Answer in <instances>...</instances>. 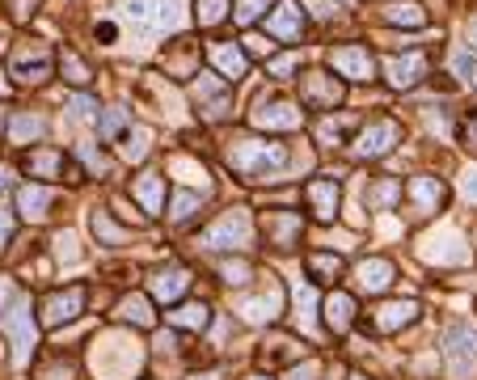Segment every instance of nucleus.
Instances as JSON below:
<instances>
[{
    "label": "nucleus",
    "instance_id": "nucleus-1",
    "mask_svg": "<svg viewBox=\"0 0 477 380\" xmlns=\"http://www.w3.org/2000/svg\"><path fill=\"white\" fill-rule=\"evenodd\" d=\"M224 157H228V165H233L237 174H245L250 182H262L267 174H275V169L287 165V144L262 140V136H241V140L224 144Z\"/></svg>",
    "mask_w": 477,
    "mask_h": 380
},
{
    "label": "nucleus",
    "instance_id": "nucleus-2",
    "mask_svg": "<svg viewBox=\"0 0 477 380\" xmlns=\"http://www.w3.org/2000/svg\"><path fill=\"white\" fill-rule=\"evenodd\" d=\"M250 241H254V220H250V211L233 207V211H224L211 228H203L199 245H203V250H245Z\"/></svg>",
    "mask_w": 477,
    "mask_h": 380
},
{
    "label": "nucleus",
    "instance_id": "nucleus-3",
    "mask_svg": "<svg viewBox=\"0 0 477 380\" xmlns=\"http://www.w3.org/2000/svg\"><path fill=\"white\" fill-rule=\"evenodd\" d=\"M444 368L448 380H477V334L452 326L444 334Z\"/></svg>",
    "mask_w": 477,
    "mask_h": 380
},
{
    "label": "nucleus",
    "instance_id": "nucleus-4",
    "mask_svg": "<svg viewBox=\"0 0 477 380\" xmlns=\"http://www.w3.org/2000/svg\"><path fill=\"white\" fill-rule=\"evenodd\" d=\"M9 72H13L21 85H43V80L55 72V51H51L47 43H21Z\"/></svg>",
    "mask_w": 477,
    "mask_h": 380
},
{
    "label": "nucleus",
    "instance_id": "nucleus-5",
    "mask_svg": "<svg viewBox=\"0 0 477 380\" xmlns=\"http://www.w3.org/2000/svg\"><path fill=\"white\" fill-rule=\"evenodd\" d=\"M250 123L262 127V131H300L304 114L296 102H287V97H262L254 111H250Z\"/></svg>",
    "mask_w": 477,
    "mask_h": 380
},
{
    "label": "nucleus",
    "instance_id": "nucleus-6",
    "mask_svg": "<svg viewBox=\"0 0 477 380\" xmlns=\"http://www.w3.org/2000/svg\"><path fill=\"white\" fill-rule=\"evenodd\" d=\"M342 97H347V85L338 77H330V72H308V77L300 80V102L308 111L330 114V111H338Z\"/></svg>",
    "mask_w": 477,
    "mask_h": 380
},
{
    "label": "nucleus",
    "instance_id": "nucleus-7",
    "mask_svg": "<svg viewBox=\"0 0 477 380\" xmlns=\"http://www.w3.org/2000/svg\"><path fill=\"white\" fill-rule=\"evenodd\" d=\"M194 102H199V114H203V119H228V114H233V89H228V80H216L211 72H199V80H194Z\"/></svg>",
    "mask_w": 477,
    "mask_h": 380
},
{
    "label": "nucleus",
    "instance_id": "nucleus-8",
    "mask_svg": "<svg viewBox=\"0 0 477 380\" xmlns=\"http://www.w3.org/2000/svg\"><path fill=\"white\" fill-rule=\"evenodd\" d=\"M4 334L13 338V359L17 364H30V351H34V313L26 301H17L9 313H4Z\"/></svg>",
    "mask_w": 477,
    "mask_h": 380
},
{
    "label": "nucleus",
    "instance_id": "nucleus-9",
    "mask_svg": "<svg viewBox=\"0 0 477 380\" xmlns=\"http://www.w3.org/2000/svg\"><path fill=\"white\" fill-rule=\"evenodd\" d=\"M330 63L338 68V77L347 80H372L376 77V60H372V51L359 47V43H342V47L330 51Z\"/></svg>",
    "mask_w": 477,
    "mask_h": 380
},
{
    "label": "nucleus",
    "instance_id": "nucleus-10",
    "mask_svg": "<svg viewBox=\"0 0 477 380\" xmlns=\"http://www.w3.org/2000/svg\"><path fill=\"white\" fill-rule=\"evenodd\" d=\"M123 13H127L140 30H165V26H174L177 21L174 0H127Z\"/></svg>",
    "mask_w": 477,
    "mask_h": 380
},
{
    "label": "nucleus",
    "instance_id": "nucleus-11",
    "mask_svg": "<svg viewBox=\"0 0 477 380\" xmlns=\"http://www.w3.org/2000/svg\"><path fill=\"white\" fill-rule=\"evenodd\" d=\"M401 140V127L393 119H376L372 127L359 131V140H355V153L359 157H384V153H393V144Z\"/></svg>",
    "mask_w": 477,
    "mask_h": 380
},
{
    "label": "nucleus",
    "instance_id": "nucleus-12",
    "mask_svg": "<svg viewBox=\"0 0 477 380\" xmlns=\"http://www.w3.org/2000/svg\"><path fill=\"white\" fill-rule=\"evenodd\" d=\"M267 30H271V38H279V43H300L304 9L296 0H279V9H271V17H267Z\"/></svg>",
    "mask_w": 477,
    "mask_h": 380
},
{
    "label": "nucleus",
    "instance_id": "nucleus-13",
    "mask_svg": "<svg viewBox=\"0 0 477 380\" xmlns=\"http://www.w3.org/2000/svg\"><path fill=\"white\" fill-rule=\"evenodd\" d=\"M300 233H304V216H296V211H271L267 216V241L275 250H296Z\"/></svg>",
    "mask_w": 477,
    "mask_h": 380
},
{
    "label": "nucleus",
    "instance_id": "nucleus-14",
    "mask_svg": "<svg viewBox=\"0 0 477 380\" xmlns=\"http://www.w3.org/2000/svg\"><path fill=\"white\" fill-rule=\"evenodd\" d=\"M393 262L389 258H367V262H359L355 267V287L359 292H367V296H381V292H389L393 287Z\"/></svg>",
    "mask_w": 477,
    "mask_h": 380
},
{
    "label": "nucleus",
    "instance_id": "nucleus-15",
    "mask_svg": "<svg viewBox=\"0 0 477 380\" xmlns=\"http://www.w3.org/2000/svg\"><path fill=\"white\" fill-rule=\"evenodd\" d=\"M85 309V287H68V292H55L47 304H43V326H64L72 317H80Z\"/></svg>",
    "mask_w": 477,
    "mask_h": 380
},
{
    "label": "nucleus",
    "instance_id": "nucleus-16",
    "mask_svg": "<svg viewBox=\"0 0 477 380\" xmlns=\"http://www.w3.org/2000/svg\"><path fill=\"white\" fill-rule=\"evenodd\" d=\"M186 287H191V270H182V267H160L152 270V296L165 304H174L186 296Z\"/></svg>",
    "mask_w": 477,
    "mask_h": 380
},
{
    "label": "nucleus",
    "instance_id": "nucleus-17",
    "mask_svg": "<svg viewBox=\"0 0 477 380\" xmlns=\"http://www.w3.org/2000/svg\"><path fill=\"white\" fill-rule=\"evenodd\" d=\"M304 194H308V203H313V216H317L321 224H330L334 220V211H338V182L334 178H317V182H308L304 186Z\"/></svg>",
    "mask_w": 477,
    "mask_h": 380
},
{
    "label": "nucleus",
    "instance_id": "nucleus-18",
    "mask_svg": "<svg viewBox=\"0 0 477 380\" xmlns=\"http://www.w3.org/2000/svg\"><path fill=\"white\" fill-rule=\"evenodd\" d=\"M427 72V55L423 51H410V55H398V60L389 63V85L393 89H414L418 80Z\"/></svg>",
    "mask_w": 477,
    "mask_h": 380
},
{
    "label": "nucleus",
    "instance_id": "nucleus-19",
    "mask_svg": "<svg viewBox=\"0 0 477 380\" xmlns=\"http://www.w3.org/2000/svg\"><path fill=\"white\" fill-rule=\"evenodd\" d=\"M406 190H410V199L418 203V216H435V211L444 207V199H448V190H444L440 178H414Z\"/></svg>",
    "mask_w": 477,
    "mask_h": 380
},
{
    "label": "nucleus",
    "instance_id": "nucleus-20",
    "mask_svg": "<svg viewBox=\"0 0 477 380\" xmlns=\"http://www.w3.org/2000/svg\"><path fill=\"white\" fill-rule=\"evenodd\" d=\"M211 63L220 68V77L228 80V85L250 72V55H245L241 47H233V43H211Z\"/></svg>",
    "mask_w": 477,
    "mask_h": 380
},
{
    "label": "nucleus",
    "instance_id": "nucleus-21",
    "mask_svg": "<svg viewBox=\"0 0 477 380\" xmlns=\"http://www.w3.org/2000/svg\"><path fill=\"white\" fill-rule=\"evenodd\" d=\"M279 309H284V287L271 284L267 292H262V296H258V301H245V304H241L237 313L245 317V321H275V317H279Z\"/></svg>",
    "mask_w": 477,
    "mask_h": 380
},
{
    "label": "nucleus",
    "instance_id": "nucleus-22",
    "mask_svg": "<svg viewBox=\"0 0 477 380\" xmlns=\"http://www.w3.org/2000/svg\"><path fill=\"white\" fill-rule=\"evenodd\" d=\"M414 317H418V301H389L376 309V330L393 334V330H401V326H410Z\"/></svg>",
    "mask_w": 477,
    "mask_h": 380
},
{
    "label": "nucleus",
    "instance_id": "nucleus-23",
    "mask_svg": "<svg viewBox=\"0 0 477 380\" xmlns=\"http://www.w3.org/2000/svg\"><path fill=\"white\" fill-rule=\"evenodd\" d=\"M381 17L389 26H410V30H423L427 26V9L418 4V0H393V4H384Z\"/></svg>",
    "mask_w": 477,
    "mask_h": 380
},
{
    "label": "nucleus",
    "instance_id": "nucleus-24",
    "mask_svg": "<svg viewBox=\"0 0 477 380\" xmlns=\"http://www.w3.org/2000/svg\"><path fill=\"white\" fill-rule=\"evenodd\" d=\"M131 194L144 203V211H148V216H157L160 199H165V178H160L157 169H148V174H140L136 182H131Z\"/></svg>",
    "mask_w": 477,
    "mask_h": 380
},
{
    "label": "nucleus",
    "instance_id": "nucleus-25",
    "mask_svg": "<svg viewBox=\"0 0 477 380\" xmlns=\"http://www.w3.org/2000/svg\"><path fill=\"white\" fill-rule=\"evenodd\" d=\"M325 326L334 334H347L355 326V301H350L347 292H334V296H325Z\"/></svg>",
    "mask_w": 477,
    "mask_h": 380
},
{
    "label": "nucleus",
    "instance_id": "nucleus-26",
    "mask_svg": "<svg viewBox=\"0 0 477 380\" xmlns=\"http://www.w3.org/2000/svg\"><path fill=\"white\" fill-rule=\"evenodd\" d=\"M51 203H55V194H51L47 186H21L17 190V207H21L26 220H43Z\"/></svg>",
    "mask_w": 477,
    "mask_h": 380
},
{
    "label": "nucleus",
    "instance_id": "nucleus-27",
    "mask_svg": "<svg viewBox=\"0 0 477 380\" xmlns=\"http://www.w3.org/2000/svg\"><path fill=\"white\" fill-rule=\"evenodd\" d=\"M26 169L34 178H60L64 174V153L60 148H34L30 157H26Z\"/></svg>",
    "mask_w": 477,
    "mask_h": 380
},
{
    "label": "nucleus",
    "instance_id": "nucleus-28",
    "mask_svg": "<svg viewBox=\"0 0 477 380\" xmlns=\"http://www.w3.org/2000/svg\"><path fill=\"white\" fill-rule=\"evenodd\" d=\"M38 136H47V119L43 114H13V123H9V140L13 144H30Z\"/></svg>",
    "mask_w": 477,
    "mask_h": 380
},
{
    "label": "nucleus",
    "instance_id": "nucleus-29",
    "mask_svg": "<svg viewBox=\"0 0 477 380\" xmlns=\"http://www.w3.org/2000/svg\"><path fill=\"white\" fill-rule=\"evenodd\" d=\"M304 267L313 275V284H334L338 275H342V258L338 253H308Z\"/></svg>",
    "mask_w": 477,
    "mask_h": 380
},
{
    "label": "nucleus",
    "instance_id": "nucleus-30",
    "mask_svg": "<svg viewBox=\"0 0 477 380\" xmlns=\"http://www.w3.org/2000/svg\"><path fill=\"white\" fill-rule=\"evenodd\" d=\"M119 321H131V326L148 330L157 317H152V304L144 301V296H123V301H119Z\"/></svg>",
    "mask_w": 477,
    "mask_h": 380
},
{
    "label": "nucleus",
    "instance_id": "nucleus-31",
    "mask_svg": "<svg viewBox=\"0 0 477 380\" xmlns=\"http://www.w3.org/2000/svg\"><path fill=\"white\" fill-rule=\"evenodd\" d=\"M207 317H211V309H207V304H177L174 313H169V321H174V326H182V330H203Z\"/></svg>",
    "mask_w": 477,
    "mask_h": 380
},
{
    "label": "nucleus",
    "instance_id": "nucleus-32",
    "mask_svg": "<svg viewBox=\"0 0 477 380\" xmlns=\"http://www.w3.org/2000/svg\"><path fill=\"white\" fill-rule=\"evenodd\" d=\"M350 131H355V119H334V114H325V119H321V127H317V140L321 144H342L350 136Z\"/></svg>",
    "mask_w": 477,
    "mask_h": 380
},
{
    "label": "nucleus",
    "instance_id": "nucleus-33",
    "mask_svg": "<svg viewBox=\"0 0 477 380\" xmlns=\"http://www.w3.org/2000/svg\"><path fill=\"white\" fill-rule=\"evenodd\" d=\"M194 17H199L203 30H211V26H220L228 17V0H194Z\"/></svg>",
    "mask_w": 477,
    "mask_h": 380
},
{
    "label": "nucleus",
    "instance_id": "nucleus-34",
    "mask_svg": "<svg viewBox=\"0 0 477 380\" xmlns=\"http://www.w3.org/2000/svg\"><path fill=\"white\" fill-rule=\"evenodd\" d=\"M97 131H102V140H119L123 131H127V111H102L97 114Z\"/></svg>",
    "mask_w": 477,
    "mask_h": 380
},
{
    "label": "nucleus",
    "instance_id": "nucleus-35",
    "mask_svg": "<svg viewBox=\"0 0 477 380\" xmlns=\"http://www.w3.org/2000/svg\"><path fill=\"white\" fill-rule=\"evenodd\" d=\"M275 0H237V9H233V17H237V26H254L258 17L271 9Z\"/></svg>",
    "mask_w": 477,
    "mask_h": 380
},
{
    "label": "nucleus",
    "instance_id": "nucleus-36",
    "mask_svg": "<svg viewBox=\"0 0 477 380\" xmlns=\"http://www.w3.org/2000/svg\"><path fill=\"white\" fill-rule=\"evenodd\" d=\"M199 207H203V194L177 190V194H174V220H177V224H186V220L194 216V211H199Z\"/></svg>",
    "mask_w": 477,
    "mask_h": 380
},
{
    "label": "nucleus",
    "instance_id": "nucleus-37",
    "mask_svg": "<svg viewBox=\"0 0 477 380\" xmlns=\"http://www.w3.org/2000/svg\"><path fill=\"white\" fill-rule=\"evenodd\" d=\"M60 63H64V77L72 80V85H80V89H85V85L94 80V72H89V68H85V63H80L72 51H64V55H60Z\"/></svg>",
    "mask_w": 477,
    "mask_h": 380
},
{
    "label": "nucleus",
    "instance_id": "nucleus-38",
    "mask_svg": "<svg viewBox=\"0 0 477 380\" xmlns=\"http://www.w3.org/2000/svg\"><path fill=\"white\" fill-rule=\"evenodd\" d=\"M94 233H97L102 241H106V245H123V241H127V233H119V228L111 224V216H106V211H97V216H94Z\"/></svg>",
    "mask_w": 477,
    "mask_h": 380
},
{
    "label": "nucleus",
    "instance_id": "nucleus-39",
    "mask_svg": "<svg viewBox=\"0 0 477 380\" xmlns=\"http://www.w3.org/2000/svg\"><path fill=\"white\" fill-rule=\"evenodd\" d=\"M144 153H148V131H127V136H123V157H131V161H140Z\"/></svg>",
    "mask_w": 477,
    "mask_h": 380
},
{
    "label": "nucleus",
    "instance_id": "nucleus-40",
    "mask_svg": "<svg viewBox=\"0 0 477 380\" xmlns=\"http://www.w3.org/2000/svg\"><path fill=\"white\" fill-rule=\"evenodd\" d=\"M398 194H401L398 182H376V190H372L367 199H372V207H393L398 203Z\"/></svg>",
    "mask_w": 477,
    "mask_h": 380
},
{
    "label": "nucleus",
    "instance_id": "nucleus-41",
    "mask_svg": "<svg viewBox=\"0 0 477 380\" xmlns=\"http://www.w3.org/2000/svg\"><path fill=\"white\" fill-rule=\"evenodd\" d=\"M220 275H224V284L245 287L250 279H254V267H245V262H228V267H220Z\"/></svg>",
    "mask_w": 477,
    "mask_h": 380
},
{
    "label": "nucleus",
    "instance_id": "nucleus-42",
    "mask_svg": "<svg viewBox=\"0 0 477 380\" xmlns=\"http://www.w3.org/2000/svg\"><path fill=\"white\" fill-rule=\"evenodd\" d=\"M296 63H300V55L296 51H287V55H275V60H267V68H271V77H292L296 72Z\"/></svg>",
    "mask_w": 477,
    "mask_h": 380
},
{
    "label": "nucleus",
    "instance_id": "nucleus-43",
    "mask_svg": "<svg viewBox=\"0 0 477 380\" xmlns=\"http://www.w3.org/2000/svg\"><path fill=\"white\" fill-rule=\"evenodd\" d=\"M304 9L317 17V21H334L342 9H338V0H304Z\"/></svg>",
    "mask_w": 477,
    "mask_h": 380
},
{
    "label": "nucleus",
    "instance_id": "nucleus-44",
    "mask_svg": "<svg viewBox=\"0 0 477 380\" xmlns=\"http://www.w3.org/2000/svg\"><path fill=\"white\" fill-rule=\"evenodd\" d=\"M68 111H72V119H77V123H89L97 106L89 102V97H72V102H68Z\"/></svg>",
    "mask_w": 477,
    "mask_h": 380
},
{
    "label": "nucleus",
    "instance_id": "nucleus-45",
    "mask_svg": "<svg viewBox=\"0 0 477 380\" xmlns=\"http://www.w3.org/2000/svg\"><path fill=\"white\" fill-rule=\"evenodd\" d=\"M271 47H275L271 38H262V34H250V38H245V47H241V51H245V55H271Z\"/></svg>",
    "mask_w": 477,
    "mask_h": 380
},
{
    "label": "nucleus",
    "instance_id": "nucleus-46",
    "mask_svg": "<svg viewBox=\"0 0 477 380\" xmlns=\"http://www.w3.org/2000/svg\"><path fill=\"white\" fill-rule=\"evenodd\" d=\"M77 157L85 161V165H89V169H94V174H102V169H106V157H102V153H94V148H89V144H80V148H77Z\"/></svg>",
    "mask_w": 477,
    "mask_h": 380
},
{
    "label": "nucleus",
    "instance_id": "nucleus-47",
    "mask_svg": "<svg viewBox=\"0 0 477 380\" xmlns=\"http://www.w3.org/2000/svg\"><path fill=\"white\" fill-rule=\"evenodd\" d=\"M317 372H321V364H317V359H308V364H296V368H292V372H287V380H317Z\"/></svg>",
    "mask_w": 477,
    "mask_h": 380
},
{
    "label": "nucleus",
    "instance_id": "nucleus-48",
    "mask_svg": "<svg viewBox=\"0 0 477 380\" xmlns=\"http://www.w3.org/2000/svg\"><path fill=\"white\" fill-rule=\"evenodd\" d=\"M296 304L304 309L300 321H304V330H308V317H313V292H308V287H296Z\"/></svg>",
    "mask_w": 477,
    "mask_h": 380
},
{
    "label": "nucleus",
    "instance_id": "nucleus-49",
    "mask_svg": "<svg viewBox=\"0 0 477 380\" xmlns=\"http://www.w3.org/2000/svg\"><path fill=\"white\" fill-rule=\"evenodd\" d=\"M9 237H13V211H9V207H0V250L9 245Z\"/></svg>",
    "mask_w": 477,
    "mask_h": 380
},
{
    "label": "nucleus",
    "instance_id": "nucleus-50",
    "mask_svg": "<svg viewBox=\"0 0 477 380\" xmlns=\"http://www.w3.org/2000/svg\"><path fill=\"white\" fill-rule=\"evenodd\" d=\"M9 4H13V17H17V21H26V17L38 9V0H9Z\"/></svg>",
    "mask_w": 477,
    "mask_h": 380
},
{
    "label": "nucleus",
    "instance_id": "nucleus-51",
    "mask_svg": "<svg viewBox=\"0 0 477 380\" xmlns=\"http://www.w3.org/2000/svg\"><path fill=\"white\" fill-rule=\"evenodd\" d=\"M456 72L465 77V85H473L477 89V63L473 60H456Z\"/></svg>",
    "mask_w": 477,
    "mask_h": 380
},
{
    "label": "nucleus",
    "instance_id": "nucleus-52",
    "mask_svg": "<svg viewBox=\"0 0 477 380\" xmlns=\"http://www.w3.org/2000/svg\"><path fill=\"white\" fill-rule=\"evenodd\" d=\"M461 136H465V144H469V148H477V111L469 114V119H465V127H461Z\"/></svg>",
    "mask_w": 477,
    "mask_h": 380
},
{
    "label": "nucleus",
    "instance_id": "nucleus-53",
    "mask_svg": "<svg viewBox=\"0 0 477 380\" xmlns=\"http://www.w3.org/2000/svg\"><path fill=\"white\" fill-rule=\"evenodd\" d=\"M465 38H469V51L477 55V17H469V26H465Z\"/></svg>",
    "mask_w": 477,
    "mask_h": 380
},
{
    "label": "nucleus",
    "instance_id": "nucleus-54",
    "mask_svg": "<svg viewBox=\"0 0 477 380\" xmlns=\"http://www.w3.org/2000/svg\"><path fill=\"white\" fill-rule=\"evenodd\" d=\"M465 194H469V199H477V174H465Z\"/></svg>",
    "mask_w": 477,
    "mask_h": 380
},
{
    "label": "nucleus",
    "instance_id": "nucleus-55",
    "mask_svg": "<svg viewBox=\"0 0 477 380\" xmlns=\"http://www.w3.org/2000/svg\"><path fill=\"white\" fill-rule=\"evenodd\" d=\"M250 380H267V376H250Z\"/></svg>",
    "mask_w": 477,
    "mask_h": 380
},
{
    "label": "nucleus",
    "instance_id": "nucleus-56",
    "mask_svg": "<svg viewBox=\"0 0 477 380\" xmlns=\"http://www.w3.org/2000/svg\"><path fill=\"white\" fill-rule=\"evenodd\" d=\"M350 380H367V376H350Z\"/></svg>",
    "mask_w": 477,
    "mask_h": 380
}]
</instances>
